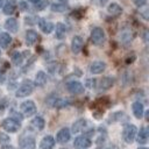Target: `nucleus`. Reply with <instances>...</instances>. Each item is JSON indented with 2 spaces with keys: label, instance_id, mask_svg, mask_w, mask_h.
<instances>
[{
  "label": "nucleus",
  "instance_id": "f3484780",
  "mask_svg": "<svg viewBox=\"0 0 149 149\" xmlns=\"http://www.w3.org/2000/svg\"><path fill=\"white\" fill-rule=\"evenodd\" d=\"M21 147L22 149H34L35 148V140L33 136H28L21 140Z\"/></svg>",
  "mask_w": 149,
  "mask_h": 149
},
{
  "label": "nucleus",
  "instance_id": "0eeeda50",
  "mask_svg": "<svg viewBox=\"0 0 149 149\" xmlns=\"http://www.w3.org/2000/svg\"><path fill=\"white\" fill-rule=\"evenodd\" d=\"M73 146L76 148H79V149H85V148H88L91 146V140L87 137V136H78L74 139V142H73Z\"/></svg>",
  "mask_w": 149,
  "mask_h": 149
},
{
  "label": "nucleus",
  "instance_id": "7ed1b4c3",
  "mask_svg": "<svg viewBox=\"0 0 149 149\" xmlns=\"http://www.w3.org/2000/svg\"><path fill=\"white\" fill-rule=\"evenodd\" d=\"M91 41L95 45H101L105 41V31L100 27H95L91 31Z\"/></svg>",
  "mask_w": 149,
  "mask_h": 149
},
{
  "label": "nucleus",
  "instance_id": "2eb2a0df",
  "mask_svg": "<svg viewBox=\"0 0 149 149\" xmlns=\"http://www.w3.org/2000/svg\"><path fill=\"white\" fill-rule=\"evenodd\" d=\"M133 113H134V116L136 119H141L143 116V113H144V108H143V105L139 101L134 102L133 104Z\"/></svg>",
  "mask_w": 149,
  "mask_h": 149
},
{
  "label": "nucleus",
  "instance_id": "e433bc0d",
  "mask_svg": "<svg viewBox=\"0 0 149 149\" xmlns=\"http://www.w3.org/2000/svg\"><path fill=\"white\" fill-rule=\"evenodd\" d=\"M108 149H118V148H116L115 146H109V147H108Z\"/></svg>",
  "mask_w": 149,
  "mask_h": 149
},
{
  "label": "nucleus",
  "instance_id": "4be33fe9",
  "mask_svg": "<svg viewBox=\"0 0 149 149\" xmlns=\"http://www.w3.org/2000/svg\"><path fill=\"white\" fill-rule=\"evenodd\" d=\"M137 142L140 144H146L148 142V129L146 127L141 128L137 134Z\"/></svg>",
  "mask_w": 149,
  "mask_h": 149
},
{
  "label": "nucleus",
  "instance_id": "39448f33",
  "mask_svg": "<svg viewBox=\"0 0 149 149\" xmlns=\"http://www.w3.org/2000/svg\"><path fill=\"white\" fill-rule=\"evenodd\" d=\"M20 108H21V112H22L24 115H27V116H30V115H33V114L36 113V106H35L34 101H31V100H26V101H23V102L21 104Z\"/></svg>",
  "mask_w": 149,
  "mask_h": 149
},
{
  "label": "nucleus",
  "instance_id": "f03ea898",
  "mask_svg": "<svg viewBox=\"0 0 149 149\" xmlns=\"http://www.w3.org/2000/svg\"><path fill=\"white\" fill-rule=\"evenodd\" d=\"M136 133H137V128L134 125H126L122 130V137H123L125 142L132 143L136 136Z\"/></svg>",
  "mask_w": 149,
  "mask_h": 149
},
{
  "label": "nucleus",
  "instance_id": "c756f323",
  "mask_svg": "<svg viewBox=\"0 0 149 149\" xmlns=\"http://www.w3.org/2000/svg\"><path fill=\"white\" fill-rule=\"evenodd\" d=\"M133 2H134L135 6L142 7V6H144V5L147 3V0H133Z\"/></svg>",
  "mask_w": 149,
  "mask_h": 149
},
{
  "label": "nucleus",
  "instance_id": "b1692460",
  "mask_svg": "<svg viewBox=\"0 0 149 149\" xmlns=\"http://www.w3.org/2000/svg\"><path fill=\"white\" fill-rule=\"evenodd\" d=\"M85 126H86V120L85 119H79L72 125V132L73 133H79L84 129Z\"/></svg>",
  "mask_w": 149,
  "mask_h": 149
},
{
  "label": "nucleus",
  "instance_id": "4468645a",
  "mask_svg": "<svg viewBox=\"0 0 149 149\" xmlns=\"http://www.w3.org/2000/svg\"><path fill=\"white\" fill-rule=\"evenodd\" d=\"M38 26H40V29H41L43 33H45V34H50V33L54 30V24H52L50 21L40 20Z\"/></svg>",
  "mask_w": 149,
  "mask_h": 149
},
{
  "label": "nucleus",
  "instance_id": "393cba45",
  "mask_svg": "<svg viewBox=\"0 0 149 149\" xmlns=\"http://www.w3.org/2000/svg\"><path fill=\"white\" fill-rule=\"evenodd\" d=\"M66 34V27L63 23H57L56 24V37L58 40H62L65 37Z\"/></svg>",
  "mask_w": 149,
  "mask_h": 149
},
{
  "label": "nucleus",
  "instance_id": "9b49d317",
  "mask_svg": "<svg viewBox=\"0 0 149 149\" xmlns=\"http://www.w3.org/2000/svg\"><path fill=\"white\" fill-rule=\"evenodd\" d=\"M48 104L52 107H56V108H62V107H65L68 106L70 102L68 99H64V98H51L48 100Z\"/></svg>",
  "mask_w": 149,
  "mask_h": 149
},
{
  "label": "nucleus",
  "instance_id": "4c0bfd02",
  "mask_svg": "<svg viewBox=\"0 0 149 149\" xmlns=\"http://www.w3.org/2000/svg\"><path fill=\"white\" fill-rule=\"evenodd\" d=\"M29 1H30V2H34V3H37L40 0H29Z\"/></svg>",
  "mask_w": 149,
  "mask_h": 149
},
{
  "label": "nucleus",
  "instance_id": "2f4dec72",
  "mask_svg": "<svg viewBox=\"0 0 149 149\" xmlns=\"http://www.w3.org/2000/svg\"><path fill=\"white\" fill-rule=\"evenodd\" d=\"M12 114H13V116H14L13 119H15V120H16V121H19V122L23 119V116H22L21 114H19V113H15V111H12Z\"/></svg>",
  "mask_w": 149,
  "mask_h": 149
},
{
  "label": "nucleus",
  "instance_id": "f257e3e1",
  "mask_svg": "<svg viewBox=\"0 0 149 149\" xmlns=\"http://www.w3.org/2000/svg\"><path fill=\"white\" fill-rule=\"evenodd\" d=\"M34 91V83L30 80H24L21 86L16 90V97L17 98H23L27 97L29 94H31V92Z\"/></svg>",
  "mask_w": 149,
  "mask_h": 149
},
{
  "label": "nucleus",
  "instance_id": "bb28decb",
  "mask_svg": "<svg viewBox=\"0 0 149 149\" xmlns=\"http://www.w3.org/2000/svg\"><path fill=\"white\" fill-rule=\"evenodd\" d=\"M132 38H133V35L129 30H125L120 34V40L122 43H129L132 41Z\"/></svg>",
  "mask_w": 149,
  "mask_h": 149
},
{
  "label": "nucleus",
  "instance_id": "20e7f679",
  "mask_svg": "<svg viewBox=\"0 0 149 149\" xmlns=\"http://www.w3.org/2000/svg\"><path fill=\"white\" fill-rule=\"evenodd\" d=\"M2 128L9 133H15L20 129V122L13 118H7L2 121Z\"/></svg>",
  "mask_w": 149,
  "mask_h": 149
},
{
  "label": "nucleus",
  "instance_id": "aec40b11",
  "mask_svg": "<svg viewBox=\"0 0 149 149\" xmlns=\"http://www.w3.org/2000/svg\"><path fill=\"white\" fill-rule=\"evenodd\" d=\"M45 84H47V74L43 71H38L35 76V85L44 86Z\"/></svg>",
  "mask_w": 149,
  "mask_h": 149
},
{
  "label": "nucleus",
  "instance_id": "6ab92c4d",
  "mask_svg": "<svg viewBox=\"0 0 149 149\" xmlns=\"http://www.w3.org/2000/svg\"><path fill=\"white\" fill-rule=\"evenodd\" d=\"M16 9V3H15V0H7V2L3 5V13L9 15V14H13Z\"/></svg>",
  "mask_w": 149,
  "mask_h": 149
},
{
  "label": "nucleus",
  "instance_id": "ddd939ff",
  "mask_svg": "<svg viewBox=\"0 0 149 149\" xmlns=\"http://www.w3.org/2000/svg\"><path fill=\"white\" fill-rule=\"evenodd\" d=\"M5 28L7 30H9L10 33H16L17 31V28H19V24H17V21L13 17L10 19H7L6 22H5Z\"/></svg>",
  "mask_w": 149,
  "mask_h": 149
},
{
  "label": "nucleus",
  "instance_id": "f8f14e48",
  "mask_svg": "<svg viewBox=\"0 0 149 149\" xmlns=\"http://www.w3.org/2000/svg\"><path fill=\"white\" fill-rule=\"evenodd\" d=\"M55 146V139L51 135H47L41 140L40 148L41 149H52Z\"/></svg>",
  "mask_w": 149,
  "mask_h": 149
},
{
  "label": "nucleus",
  "instance_id": "f704fd0d",
  "mask_svg": "<svg viewBox=\"0 0 149 149\" xmlns=\"http://www.w3.org/2000/svg\"><path fill=\"white\" fill-rule=\"evenodd\" d=\"M6 79V74H5V71L2 69H0V84H2Z\"/></svg>",
  "mask_w": 149,
  "mask_h": 149
},
{
  "label": "nucleus",
  "instance_id": "6e6552de",
  "mask_svg": "<svg viewBox=\"0 0 149 149\" xmlns=\"http://www.w3.org/2000/svg\"><path fill=\"white\" fill-rule=\"evenodd\" d=\"M83 45H84V41L80 36H74L71 41V50L73 54H78L80 52V50L83 49Z\"/></svg>",
  "mask_w": 149,
  "mask_h": 149
},
{
  "label": "nucleus",
  "instance_id": "dca6fc26",
  "mask_svg": "<svg viewBox=\"0 0 149 149\" xmlns=\"http://www.w3.org/2000/svg\"><path fill=\"white\" fill-rule=\"evenodd\" d=\"M107 12H108L112 16H119V15L122 13V8H121L118 3L112 2V3L108 5V7H107Z\"/></svg>",
  "mask_w": 149,
  "mask_h": 149
},
{
  "label": "nucleus",
  "instance_id": "79ce46f5",
  "mask_svg": "<svg viewBox=\"0 0 149 149\" xmlns=\"http://www.w3.org/2000/svg\"><path fill=\"white\" fill-rule=\"evenodd\" d=\"M61 1H65V0H61Z\"/></svg>",
  "mask_w": 149,
  "mask_h": 149
},
{
  "label": "nucleus",
  "instance_id": "c85d7f7f",
  "mask_svg": "<svg viewBox=\"0 0 149 149\" xmlns=\"http://www.w3.org/2000/svg\"><path fill=\"white\" fill-rule=\"evenodd\" d=\"M69 7H68V5H65V3H54V5H51V10L52 12H58V13H61V12H64V10H66Z\"/></svg>",
  "mask_w": 149,
  "mask_h": 149
},
{
  "label": "nucleus",
  "instance_id": "72a5a7b5",
  "mask_svg": "<svg viewBox=\"0 0 149 149\" xmlns=\"http://www.w3.org/2000/svg\"><path fill=\"white\" fill-rule=\"evenodd\" d=\"M35 5H36V8H37V9H42V8H44V6L47 5V1H41V0H40V1H38L37 3H35Z\"/></svg>",
  "mask_w": 149,
  "mask_h": 149
},
{
  "label": "nucleus",
  "instance_id": "a878e982",
  "mask_svg": "<svg viewBox=\"0 0 149 149\" xmlns=\"http://www.w3.org/2000/svg\"><path fill=\"white\" fill-rule=\"evenodd\" d=\"M10 42H12V37H10L9 34H7V33H1L0 34V45L2 48H7Z\"/></svg>",
  "mask_w": 149,
  "mask_h": 149
},
{
  "label": "nucleus",
  "instance_id": "9d476101",
  "mask_svg": "<svg viewBox=\"0 0 149 149\" xmlns=\"http://www.w3.org/2000/svg\"><path fill=\"white\" fill-rule=\"evenodd\" d=\"M105 69H106V64L101 61H95V62L91 63V65H90V72L93 74L101 73Z\"/></svg>",
  "mask_w": 149,
  "mask_h": 149
},
{
  "label": "nucleus",
  "instance_id": "1a4fd4ad",
  "mask_svg": "<svg viewBox=\"0 0 149 149\" xmlns=\"http://www.w3.org/2000/svg\"><path fill=\"white\" fill-rule=\"evenodd\" d=\"M70 136H71V134H70V130L68 129V128H62L58 133H57V135H56V141L58 142V143H66L69 140H70Z\"/></svg>",
  "mask_w": 149,
  "mask_h": 149
},
{
  "label": "nucleus",
  "instance_id": "a19ab883",
  "mask_svg": "<svg viewBox=\"0 0 149 149\" xmlns=\"http://www.w3.org/2000/svg\"><path fill=\"white\" fill-rule=\"evenodd\" d=\"M99 1H100V2H102V3H104V1H106V0H99Z\"/></svg>",
  "mask_w": 149,
  "mask_h": 149
},
{
  "label": "nucleus",
  "instance_id": "5701e85b",
  "mask_svg": "<svg viewBox=\"0 0 149 149\" xmlns=\"http://www.w3.org/2000/svg\"><path fill=\"white\" fill-rule=\"evenodd\" d=\"M113 83H114V79L112 77H104L101 80H100V90H108L113 86Z\"/></svg>",
  "mask_w": 149,
  "mask_h": 149
},
{
  "label": "nucleus",
  "instance_id": "7c9ffc66",
  "mask_svg": "<svg viewBox=\"0 0 149 149\" xmlns=\"http://www.w3.org/2000/svg\"><path fill=\"white\" fill-rule=\"evenodd\" d=\"M86 86L90 87V88L94 87L95 86V79H87L86 80Z\"/></svg>",
  "mask_w": 149,
  "mask_h": 149
},
{
  "label": "nucleus",
  "instance_id": "58836bf2",
  "mask_svg": "<svg viewBox=\"0 0 149 149\" xmlns=\"http://www.w3.org/2000/svg\"><path fill=\"white\" fill-rule=\"evenodd\" d=\"M2 5H3V0H0V7H2Z\"/></svg>",
  "mask_w": 149,
  "mask_h": 149
},
{
  "label": "nucleus",
  "instance_id": "412c9836",
  "mask_svg": "<svg viewBox=\"0 0 149 149\" xmlns=\"http://www.w3.org/2000/svg\"><path fill=\"white\" fill-rule=\"evenodd\" d=\"M44 119L42 116H35L33 120H31V126L36 129V130H42L44 128Z\"/></svg>",
  "mask_w": 149,
  "mask_h": 149
},
{
  "label": "nucleus",
  "instance_id": "37998d69",
  "mask_svg": "<svg viewBox=\"0 0 149 149\" xmlns=\"http://www.w3.org/2000/svg\"><path fill=\"white\" fill-rule=\"evenodd\" d=\"M0 54H1V50H0Z\"/></svg>",
  "mask_w": 149,
  "mask_h": 149
},
{
  "label": "nucleus",
  "instance_id": "473e14b6",
  "mask_svg": "<svg viewBox=\"0 0 149 149\" xmlns=\"http://www.w3.org/2000/svg\"><path fill=\"white\" fill-rule=\"evenodd\" d=\"M9 141V137L5 134H0V143H7Z\"/></svg>",
  "mask_w": 149,
  "mask_h": 149
},
{
  "label": "nucleus",
  "instance_id": "a211bd4d",
  "mask_svg": "<svg viewBox=\"0 0 149 149\" xmlns=\"http://www.w3.org/2000/svg\"><path fill=\"white\" fill-rule=\"evenodd\" d=\"M37 38H38V35H37L36 31H34V30H27V33H26V43L28 45L35 44V42L37 41Z\"/></svg>",
  "mask_w": 149,
  "mask_h": 149
},
{
  "label": "nucleus",
  "instance_id": "ea45409f",
  "mask_svg": "<svg viewBox=\"0 0 149 149\" xmlns=\"http://www.w3.org/2000/svg\"><path fill=\"white\" fill-rule=\"evenodd\" d=\"M137 149H148V148H146V147H141V148H137Z\"/></svg>",
  "mask_w": 149,
  "mask_h": 149
},
{
  "label": "nucleus",
  "instance_id": "423d86ee",
  "mask_svg": "<svg viewBox=\"0 0 149 149\" xmlns=\"http://www.w3.org/2000/svg\"><path fill=\"white\" fill-rule=\"evenodd\" d=\"M66 88H68V91H69L70 93H72V94H80V93L84 92V86H83V84L79 83V81H74V80L68 83V84H66Z\"/></svg>",
  "mask_w": 149,
  "mask_h": 149
},
{
  "label": "nucleus",
  "instance_id": "cd10ccee",
  "mask_svg": "<svg viewBox=\"0 0 149 149\" xmlns=\"http://www.w3.org/2000/svg\"><path fill=\"white\" fill-rule=\"evenodd\" d=\"M23 61V57H22V54L19 52V51H15L12 54V62L15 64V65H20Z\"/></svg>",
  "mask_w": 149,
  "mask_h": 149
},
{
  "label": "nucleus",
  "instance_id": "c9c22d12",
  "mask_svg": "<svg viewBox=\"0 0 149 149\" xmlns=\"http://www.w3.org/2000/svg\"><path fill=\"white\" fill-rule=\"evenodd\" d=\"M2 149H14L13 147H8V146H6V147H3Z\"/></svg>",
  "mask_w": 149,
  "mask_h": 149
}]
</instances>
